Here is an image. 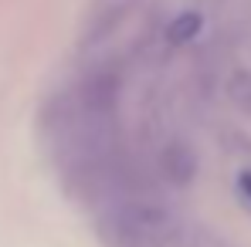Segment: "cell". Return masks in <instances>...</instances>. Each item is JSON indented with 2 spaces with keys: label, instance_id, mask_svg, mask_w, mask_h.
Returning <instances> with one entry per match:
<instances>
[{
  "label": "cell",
  "instance_id": "cell-1",
  "mask_svg": "<svg viewBox=\"0 0 251 247\" xmlns=\"http://www.w3.org/2000/svg\"><path fill=\"white\" fill-rule=\"evenodd\" d=\"M197 31H201V17H197V14H180V17L170 24V38H173L176 44L190 41Z\"/></svg>",
  "mask_w": 251,
  "mask_h": 247
},
{
  "label": "cell",
  "instance_id": "cell-2",
  "mask_svg": "<svg viewBox=\"0 0 251 247\" xmlns=\"http://www.w3.org/2000/svg\"><path fill=\"white\" fill-rule=\"evenodd\" d=\"M241 193H245V200L251 197V173H245V176H241Z\"/></svg>",
  "mask_w": 251,
  "mask_h": 247
}]
</instances>
